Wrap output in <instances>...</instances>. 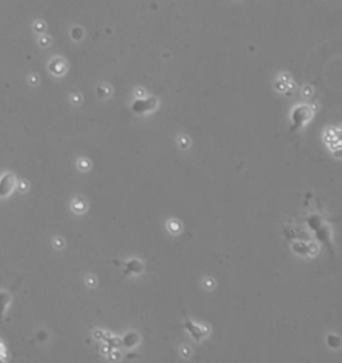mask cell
<instances>
[{"instance_id":"4","label":"cell","mask_w":342,"mask_h":363,"mask_svg":"<svg viewBox=\"0 0 342 363\" xmlns=\"http://www.w3.org/2000/svg\"><path fill=\"white\" fill-rule=\"evenodd\" d=\"M11 291H0V324L3 323V317L4 313H6L7 307L10 304L11 302Z\"/></svg>"},{"instance_id":"3","label":"cell","mask_w":342,"mask_h":363,"mask_svg":"<svg viewBox=\"0 0 342 363\" xmlns=\"http://www.w3.org/2000/svg\"><path fill=\"white\" fill-rule=\"evenodd\" d=\"M158 104V100H156L155 97L153 98H147V99H139L135 100L133 104V111L134 112L138 113H145L147 111L154 110Z\"/></svg>"},{"instance_id":"2","label":"cell","mask_w":342,"mask_h":363,"mask_svg":"<svg viewBox=\"0 0 342 363\" xmlns=\"http://www.w3.org/2000/svg\"><path fill=\"white\" fill-rule=\"evenodd\" d=\"M16 186V179L13 174L6 173L0 178V198H7Z\"/></svg>"},{"instance_id":"1","label":"cell","mask_w":342,"mask_h":363,"mask_svg":"<svg viewBox=\"0 0 342 363\" xmlns=\"http://www.w3.org/2000/svg\"><path fill=\"white\" fill-rule=\"evenodd\" d=\"M312 110H310L308 106H299L297 107L296 110L293 111V122H294V126H293L292 130H297L301 126L308 122V120L312 119Z\"/></svg>"}]
</instances>
